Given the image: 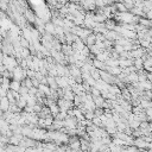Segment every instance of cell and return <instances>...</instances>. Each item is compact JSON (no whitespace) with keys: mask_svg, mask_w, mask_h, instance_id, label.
Here are the masks:
<instances>
[{"mask_svg":"<svg viewBox=\"0 0 152 152\" xmlns=\"http://www.w3.org/2000/svg\"><path fill=\"white\" fill-rule=\"evenodd\" d=\"M38 90L42 91L46 97H49V96L52 94V90L50 89V87H49L48 84H42V83H39V86H38Z\"/></svg>","mask_w":152,"mask_h":152,"instance_id":"277c9868","label":"cell"},{"mask_svg":"<svg viewBox=\"0 0 152 152\" xmlns=\"http://www.w3.org/2000/svg\"><path fill=\"white\" fill-rule=\"evenodd\" d=\"M21 139H23V134H15V133H13L8 138V144L10 145H19V142H20Z\"/></svg>","mask_w":152,"mask_h":152,"instance_id":"7a4b0ae2","label":"cell"},{"mask_svg":"<svg viewBox=\"0 0 152 152\" xmlns=\"http://www.w3.org/2000/svg\"><path fill=\"white\" fill-rule=\"evenodd\" d=\"M95 42H96V36L93 34V33H90V34L84 39V44H86L87 46H91V45H94Z\"/></svg>","mask_w":152,"mask_h":152,"instance_id":"52a82bcc","label":"cell"},{"mask_svg":"<svg viewBox=\"0 0 152 152\" xmlns=\"http://www.w3.org/2000/svg\"><path fill=\"white\" fill-rule=\"evenodd\" d=\"M8 107H10V101L6 96L4 97H0V110L2 112H7L8 110Z\"/></svg>","mask_w":152,"mask_h":152,"instance_id":"5b68a950","label":"cell"},{"mask_svg":"<svg viewBox=\"0 0 152 152\" xmlns=\"http://www.w3.org/2000/svg\"><path fill=\"white\" fill-rule=\"evenodd\" d=\"M55 28H56V26H55L52 23H50V21H48V24H44V30H45L46 33H50V34H52V36L56 34Z\"/></svg>","mask_w":152,"mask_h":152,"instance_id":"8992f818","label":"cell"},{"mask_svg":"<svg viewBox=\"0 0 152 152\" xmlns=\"http://www.w3.org/2000/svg\"><path fill=\"white\" fill-rule=\"evenodd\" d=\"M93 66H95L99 70H104V71H107V68H108V65L104 62H101V61H99L96 58L93 59Z\"/></svg>","mask_w":152,"mask_h":152,"instance_id":"3957f363","label":"cell"},{"mask_svg":"<svg viewBox=\"0 0 152 152\" xmlns=\"http://www.w3.org/2000/svg\"><path fill=\"white\" fill-rule=\"evenodd\" d=\"M150 43H152V37H151V38H150Z\"/></svg>","mask_w":152,"mask_h":152,"instance_id":"4fadbf2b","label":"cell"},{"mask_svg":"<svg viewBox=\"0 0 152 152\" xmlns=\"http://www.w3.org/2000/svg\"><path fill=\"white\" fill-rule=\"evenodd\" d=\"M114 6H115V8L121 13V12H128V10H127V7L125 6V4L124 2H116V4H114Z\"/></svg>","mask_w":152,"mask_h":152,"instance_id":"9c48e42d","label":"cell"},{"mask_svg":"<svg viewBox=\"0 0 152 152\" xmlns=\"http://www.w3.org/2000/svg\"><path fill=\"white\" fill-rule=\"evenodd\" d=\"M57 104H58L61 112H68L72 107V101H69V100H65V99H59L57 101Z\"/></svg>","mask_w":152,"mask_h":152,"instance_id":"6da1fadb","label":"cell"},{"mask_svg":"<svg viewBox=\"0 0 152 152\" xmlns=\"http://www.w3.org/2000/svg\"><path fill=\"white\" fill-rule=\"evenodd\" d=\"M20 87H21V82H18V81H15V80H12V81L10 82V89L13 90V91H18V93H19Z\"/></svg>","mask_w":152,"mask_h":152,"instance_id":"ba28073f","label":"cell"},{"mask_svg":"<svg viewBox=\"0 0 152 152\" xmlns=\"http://www.w3.org/2000/svg\"><path fill=\"white\" fill-rule=\"evenodd\" d=\"M42 151V147L40 148H37V147H27L25 150V152H40Z\"/></svg>","mask_w":152,"mask_h":152,"instance_id":"8fae6325","label":"cell"},{"mask_svg":"<svg viewBox=\"0 0 152 152\" xmlns=\"http://www.w3.org/2000/svg\"><path fill=\"white\" fill-rule=\"evenodd\" d=\"M2 39H4V37H2V36H1V34H0V43H1V42H2Z\"/></svg>","mask_w":152,"mask_h":152,"instance_id":"7c38bea8","label":"cell"},{"mask_svg":"<svg viewBox=\"0 0 152 152\" xmlns=\"http://www.w3.org/2000/svg\"><path fill=\"white\" fill-rule=\"evenodd\" d=\"M90 91H91L93 97H95V96H100V95H101V90H99V89L95 88V87H91V88H90Z\"/></svg>","mask_w":152,"mask_h":152,"instance_id":"30bf717a","label":"cell"}]
</instances>
